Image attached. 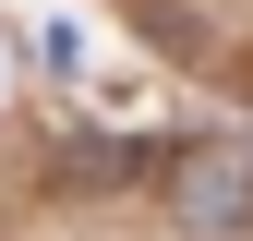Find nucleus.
<instances>
[{"instance_id":"obj_1","label":"nucleus","mask_w":253,"mask_h":241,"mask_svg":"<svg viewBox=\"0 0 253 241\" xmlns=\"http://www.w3.org/2000/svg\"><path fill=\"white\" fill-rule=\"evenodd\" d=\"M169 217L193 229V241H241L253 229V133L181 145V157H169Z\"/></svg>"}]
</instances>
